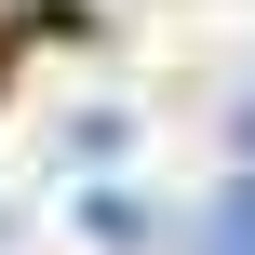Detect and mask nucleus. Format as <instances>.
<instances>
[{"mask_svg": "<svg viewBox=\"0 0 255 255\" xmlns=\"http://www.w3.org/2000/svg\"><path fill=\"white\" fill-rule=\"evenodd\" d=\"M81 229H94V255H148V242H161V215H148V202H121V188H94V202H81Z\"/></svg>", "mask_w": 255, "mask_h": 255, "instance_id": "f257e3e1", "label": "nucleus"}, {"mask_svg": "<svg viewBox=\"0 0 255 255\" xmlns=\"http://www.w3.org/2000/svg\"><path fill=\"white\" fill-rule=\"evenodd\" d=\"M202 255H255V175H229L202 202Z\"/></svg>", "mask_w": 255, "mask_h": 255, "instance_id": "f03ea898", "label": "nucleus"}, {"mask_svg": "<svg viewBox=\"0 0 255 255\" xmlns=\"http://www.w3.org/2000/svg\"><path fill=\"white\" fill-rule=\"evenodd\" d=\"M229 134H242V175H255V94H242V108H229Z\"/></svg>", "mask_w": 255, "mask_h": 255, "instance_id": "7ed1b4c3", "label": "nucleus"}]
</instances>
